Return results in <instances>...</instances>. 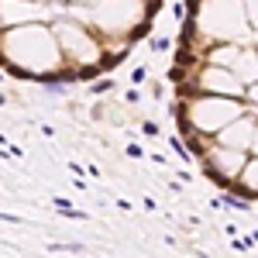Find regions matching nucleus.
<instances>
[{"instance_id":"f257e3e1","label":"nucleus","mask_w":258,"mask_h":258,"mask_svg":"<svg viewBox=\"0 0 258 258\" xmlns=\"http://www.w3.org/2000/svg\"><path fill=\"white\" fill-rule=\"evenodd\" d=\"M97 73H100V66H83V69L76 73V76H80V80H93Z\"/></svg>"},{"instance_id":"f03ea898","label":"nucleus","mask_w":258,"mask_h":258,"mask_svg":"<svg viewBox=\"0 0 258 258\" xmlns=\"http://www.w3.org/2000/svg\"><path fill=\"white\" fill-rule=\"evenodd\" d=\"M110 86H114L110 80H100V83H93V86H90V93H97V97H100V93H107Z\"/></svg>"},{"instance_id":"7ed1b4c3","label":"nucleus","mask_w":258,"mask_h":258,"mask_svg":"<svg viewBox=\"0 0 258 258\" xmlns=\"http://www.w3.org/2000/svg\"><path fill=\"white\" fill-rule=\"evenodd\" d=\"M172 152H176V155H179V159H182V162L189 159V152L182 148V141H179V138H172Z\"/></svg>"},{"instance_id":"20e7f679","label":"nucleus","mask_w":258,"mask_h":258,"mask_svg":"<svg viewBox=\"0 0 258 258\" xmlns=\"http://www.w3.org/2000/svg\"><path fill=\"white\" fill-rule=\"evenodd\" d=\"M141 131H145V135H159V124H155V120H145V127H141Z\"/></svg>"},{"instance_id":"39448f33","label":"nucleus","mask_w":258,"mask_h":258,"mask_svg":"<svg viewBox=\"0 0 258 258\" xmlns=\"http://www.w3.org/2000/svg\"><path fill=\"white\" fill-rule=\"evenodd\" d=\"M152 48H155V52H165V48H169V38H155V41H152Z\"/></svg>"}]
</instances>
